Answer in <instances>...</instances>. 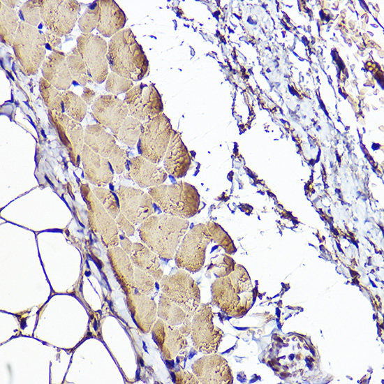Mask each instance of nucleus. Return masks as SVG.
Wrapping results in <instances>:
<instances>
[{"instance_id":"nucleus-25","label":"nucleus","mask_w":384,"mask_h":384,"mask_svg":"<svg viewBox=\"0 0 384 384\" xmlns=\"http://www.w3.org/2000/svg\"><path fill=\"white\" fill-rule=\"evenodd\" d=\"M158 314L161 320L178 329L186 337L190 334L192 316L163 293L160 297Z\"/></svg>"},{"instance_id":"nucleus-4","label":"nucleus","mask_w":384,"mask_h":384,"mask_svg":"<svg viewBox=\"0 0 384 384\" xmlns=\"http://www.w3.org/2000/svg\"><path fill=\"white\" fill-rule=\"evenodd\" d=\"M154 202L167 214L188 219L200 209V200L197 189L185 182L170 185L161 184L149 189Z\"/></svg>"},{"instance_id":"nucleus-33","label":"nucleus","mask_w":384,"mask_h":384,"mask_svg":"<svg viewBox=\"0 0 384 384\" xmlns=\"http://www.w3.org/2000/svg\"><path fill=\"white\" fill-rule=\"evenodd\" d=\"M135 307L132 313L142 322V326L149 330L156 318V306L154 302L143 296L135 295L134 297Z\"/></svg>"},{"instance_id":"nucleus-2","label":"nucleus","mask_w":384,"mask_h":384,"mask_svg":"<svg viewBox=\"0 0 384 384\" xmlns=\"http://www.w3.org/2000/svg\"><path fill=\"white\" fill-rule=\"evenodd\" d=\"M108 55L112 71L131 80H140L149 71L147 58L131 29L121 30L112 37Z\"/></svg>"},{"instance_id":"nucleus-11","label":"nucleus","mask_w":384,"mask_h":384,"mask_svg":"<svg viewBox=\"0 0 384 384\" xmlns=\"http://www.w3.org/2000/svg\"><path fill=\"white\" fill-rule=\"evenodd\" d=\"M214 313L208 304H200L192 317L191 336L194 348L204 354L217 351L222 331L213 321Z\"/></svg>"},{"instance_id":"nucleus-1","label":"nucleus","mask_w":384,"mask_h":384,"mask_svg":"<svg viewBox=\"0 0 384 384\" xmlns=\"http://www.w3.org/2000/svg\"><path fill=\"white\" fill-rule=\"evenodd\" d=\"M189 221L170 214L152 215L139 228L143 242L160 258L170 260L186 232Z\"/></svg>"},{"instance_id":"nucleus-17","label":"nucleus","mask_w":384,"mask_h":384,"mask_svg":"<svg viewBox=\"0 0 384 384\" xmlns=\"http://www.w3.org/2000/svg\"><path fill=\"white\" fill-rule=\"evenodd\" d=\"M91 115L98 124L116 134L124 119L129 115L128 106L112 94L101 95L91 106Z\"/></svg>"},{"instance_id":"nucleus-5","label":"nucleus","mask_w":384,"mask_h":384,"mask_svg":"<svg viewBox=\"0 0 384 384\" xmlns=\"http://www.w3.org/2000/svg\"><path fill=\"white\" fill-rule=\"evenodd\" d=\"M46 40L44 34L23 21L19 26L13 43L15 55L27 75H36L45 59Z\"/></svg>"},{"instance_id":"nucleus-14","label":"nucleus","mask_w":384,"mask_h":384,"mask_svg":"<svg viewBox=\"0 0 384 384\" xmlns=\"http://www.w3.org/2000/svg\"><path fill=\"white\" fill-rule=\"evenodd\" d=\"M124 101L129 115L140 121H147L163 111L161 95L152 84L133 86L126 93Z\"/></svg>"},{"instance_id":"nucleus-6","label":"nucleus","mask_w":384,"mask_h":384,"mask_svg":"<svg viewBox=\"0 0 384 384\" xmlns=\"http://www.w3.org/2000/svg\"><path fill=\"white\" fill-rule=\"evenodd\" d=\"M212 241L206 224L193 226L182 238L175 255V260L179 269L187 272L200 271L205 260L206 249Z\"/></svg>"},{"instance_id":"nucleus-32","label":"nucleus","mask_w":384,"mask_h":384,"mask_svg":"<svg viewBox=\"0 0 384 384\" xmlns=\"http://www.w3.org/2000/svg\"><path fill=\"white\" fill-rule=\"evenodd\" d=\"M110 258L118 274L127 283H132L133 269L128 254L120 248H112L109 250Z\"/></svg>"},{"instance_id":"nucleus-45","label":"nucleus","mask_w":384,"mask_h":384,"mask_svg":"<svg viewBox=\"0 0 384 384\" xmlns=\"http://www.w3.org/2000/svg\"><path fill=\"white\" fill-rule=\"evenodd\" d=\"M7 7L13 9V8L20 2L19 1H1Z\"/></svg>"},{"instance_id":"nucleus-27","label":"nucleus","mask_w":384,"mask_h":384,"mask_svg":"<svg viewBox=\"0 0 384 384\" xmlns=\"http://www.w3.org/2000/svg\"><path fill=\"white\" fill-rule=\"evenodd\" d=\"M1 40L6 45H13L19 26L17 12L0 1Z\"/></svg>"},{"instance_id":"nucleus-35","label":"nucleus","mask_w":384,"mask_h":384,"mask_svg":"<svg viewBox=\"0 0 384 384\" xmlns=\"http://www.w3.org/2000/svg\"><path fill=\"white\" fill-rule=\"evenodd\" d=\"M92 191L105 209L114 219L121 213L120 206L111 191L101 186H96Z\"/></svg>"},{"instance_id":"nucleus-39","label":"nucleus","mask_w":384,"mask_h":384,"mask_svg":"<svg viewBox=\"0 0 384 384\" xmlns=\"http://www.w3.org/2000/svg\"><path fill=\"white\" fill-rule=\"evenodd\" d=\"M137 287L142 292L151 291L154 285V279L146 272L137 269L135 272Z\"/></svg>"},{"instance_id":"nucleus-42","label":"nucleus","mask_w":384,"mask_h":384,"mask_svg":"<svg viewBox=\"0 0 384 384\" xmlns=\"http://www.w3.org/2000/svg\"><path fill=\"white\" fill-rule=\"evenodd\" d=\"M46 40V46H49L53 52H59L57 46L61 43V38L50 30H47L44 34Z\"/></svg>"},{"instance_id":"nucleus-26","label":"nucleus","mask_w":384,"mask_h":384,"mask_svg":"<svg viewBox=\"0 0 384 384\" xmlns=\"http://www.w3.org/2000/svg\"><path fill=\"white\" fill-rule=\"evenodd\" d=\"M132 262L140 269L149 273L156 280H161L163 270L158 255L142 244L134 243L130 253Z\"/></svg>"},{"instance_id":"nucleus-8","label":"nucleus","mask_w":384,"mask_h":384,"mask_svg":"<svg viewBox=\"0 0 384 384\" xmlns=\"http://www.w3.org/2000/svg\"><path fill=\"white\" fill-rule=\"evenodd\" d=\"M161 286L165 296L193 317L200 305V292L187 271L179 269L172 274L163 276Z\"/></svg>"},{"instance_id":"nucleus-19","label":"nucleus","mask_w":384,"mask_h":384,"mask_svg":"<svg viewBox=\"0 0 384 384\" xmlns=\"http://www.w3.org/2000/svg\"><path fill=\"white\" fill-rule=\"evenodd\" d=\"M191 368L200 383L226 384L232 381L227 361L215 353L205 354L196 360Z\"/></svg>"},{"instance_id":"nucleus-9","label":"nucleus","mask_w":384,"mask_h":384,"mask_svg":"<svg viewBox=\"0 0 384 384\" xmlns=\"http://www.w3.org/2000/svg\"><path fill=\"white\" fill-rule=\"evenodd\" d=\"M40 7L43 24L59 37L71 32L81 8L73 0H40Z\"/></svg>"},{"instance_id":"nucleus-3","label":"nucleus","mask_w":384,"mask_h":384,"mask_svg":"<svg viewBox=\"0 0 384 384\" xmlns=\"http://www.w3.org/2000/svg\"><path fill=\"white\" fill-rule=\"evenodd\" d=\"M211 290L213 303L228 315L244 313L252 300V286L241 267H236L228 276L217 279Z\"/></svg>"},{"instance_id":"nucleus-23","label":"nucleus","mask_w":384,"mask_h":384,"mask_svg":"<svg viewBox=\"0 0 384 384\" xmlns=\"http://www.w3.org/2000/svg\"><path fill=\"white\" fill-rule=\"evenodd\" d=\"M43 77L59 90L70 88L73 77L69 71L66 57L61 52H53L42 65Z\"/></svg>"},{"instance_id":"nucleus-10","label":"nucleus","mask_w":384,"mask_h":384,"mask_svg":"<svg viewBox=\"0 0 384 384\" xmlns=\"http://www.w3.org/2000/svg\"><path fill=\"white\" fill-rule=\"evenodd\" d=\"M77 48L92 80L101 84L108 75V47L101 36L91 34L77 38Z\"/></svg>"},{"instance_id":"nucleus-44","label":"nucleus","mask_w":384,"mask_h":384,"mask_svg":"<svg viewBox=\"0 0 384 384\" xmlns=\"http://www.w3.org/2000/svg\"><path fill=\"white\" fill-rule=\"evenodd\" d=\"M121 244L123 247L124 251L127 253L130 254L132 249L133 244H132L128 239L124 236L121 237Z\"/></svg>"},{"instance_id":"nucleus-24","label":"nucleus","mask_w":384,"mask_h":384,"mask_svg":"<svg viewBox=\"0 0 384 384\" xmlns=\"http://www.w3.org/2000/svg\"><path fill=\"white\" fill-rule=\"evenodd\" d=\"M99 20L96 27L105 37H111L120 31L126 22L124 12L112 0H99Z\"/></svg>"},{"instance_id":"nucleus-21","label":"nucleus","mask_w":384,"mask_h":384,"mask_svg":"<svg viewBox=\"0 0 384 384\" xmlns=\"http://www.w3.org/2000/svg\"><path fill=\"white\" fill-rule=\"evenodd\" d=\"M128 175L140 187L152 188L162 184L168 174L164 168L140 155L130 160Z\"/></svg>"},{"instance_id":"nucleus-20","label":"nucleus","mask_w":384,"mask_h":384,"mask_svg":"<svg viewBox=\"0 0 384 384\" xmlns=\"http://www.w3.org/2000/svg\"><path fill=\"white\" fill-rule=\"evenodd\" d=\"M191 165V158L181 134L177 131H172L164 156L165 171L175 178H181L186 175Z\"/></svg>"},{"instance_id":"nucleus-41","label":"nucleus","mask_w":384,"mask_h":384,"mask_svg":"<svg viewBox=\"0 0 384 384\" xmlns=\"http://www.w3.org/2000/svg\"><path fill=\"white\" fill-rule=\"evenodd\" d=\"M117 227L127 236L132 235L135 232L133 224L121 213L115 219Z\"/></svg>"},{"instance_id":"nucleus-18","label":"nucleus","mask_w":384,"mask_h":384,"mask_svg":"<svg viewBox=\"0 0 384 384\" xmlns=\"http://www.w3.org/2000/svg\"><path fill=\"white\" fill-rule=\"evenodd\" d=\"M152 335L166 360L182 359L187 355L189 344L186 337L163 320L156 321Z\"/></svg>"},{"instance_id":"nucleus-28","label":"nucleus","mask_w":384,"mask_h":384,"mask_svg":"<svg viewBox=\"0 0 384 384\" xmlns=\"http://www.w3.org/2000/svg\"><path fill=\"white\" fill-rule=\"evenodd\" d=\"M142 125L140 120L128 115L114 136L125 145L134 147L138 142Z\"/></svg>"},{"instance_id":"nucleus-37","label":"nucleus","mask_w":384,"mask_h":384,"mask_svg":"<svg viewBox=\"0 0 384 384\" xmlns=\"http://www.w3.org/2000/svg\"><path fill=\"white\" fill-rule=\"evenodd\" d=\"M133 87L132 80L117 75L113 72L106 78L105 89L112 95L127 92Z\"/></svg>"},{"instance_id":"nucleus-15","label":"nucleus","mask_w":384,"mask_h":384,"mask_svg":"<svg viewBox=\"0 0 384 384\" xmlns=\"http://www.w3.org/2000/svg\"><path fill=\"white\" fill-rule=\"evenodd\" d=\"M49 120L66 148L71 161L77 166L84 145V131L80 123L63 112L48 110Z\"/></svg>"},{"instance_id":"nucleus-40","label":"nucleus","mask_w":384,"mask_h":384,"mask_svg":"<svg viewBox=\"0 0 384 384\" xmlns=\"http://www.w3.org/2000/svg\"><path fill=\"white\" fill-rule=\"evenodd\" d=\"M172 377L175 383L198 384L199 381L193 373L184 370L175 371Z\"/></svg>"},{"instance_id":"nucleus-31","label":"nucleus","mask_w":384,"mask_h":384,"mask_svg":"<svg viewBox=\"0 0 384 384\" xmlns=\"http://www.w3.org/2000/svg\"><path fill=\"white\" fill-rule=\"evenodd\" d=\"M63 101L66 115L78 122L82 121L87 110V103L82 98L72 91L66 90L63 92Z\"/></svg>"},{"instance_id":"nucleus-30","label":"nucleus","mask_w":384,"mask_h":384,"mask_svg":"<svg viewBox=\"0 0 384 384\" xmlns=\"http://www.w3.org/2000/svg\"><path fill=\"white\" fill-rule=\"evenodd\" d=\"M39 90L42 99L48 110L64 112L63 93L49 83L43 77L39 81Z\"/></svg>"},{"instance_id":"nucleus-16","label":"nucleus","mask_w":384,"mask_h":384,"mask_svg":"<svg viewBox=\"0 0 384 384\" xmlns=\"http://www.w3.org/2000/svg\"><path fill=\"white\" fill-rule=\"evenodd\" d=\"M121 213L133 223L144 222L153 215V200L149 193L131 186H120L116 191Z\"/></svg>"},{"instance_id":"nucleus-7","label":"nucleus","mask_w":384,"mask_h":384,"mask_svg":"<svg viewBox=\"0 0 384 384\" xmlns=\"http://www.w3.org/2000/svg\"><path fill=\"white\" fill-rule=\"evenodd\" d=\"M169 118L161 113L145 121L138 140V149L142 156L159 163L165 156L172 133Z\"/></svg>"},{"instance_id":"nucleus-13","label":"nucleus","mask_w":384,"mask_h":384,"mask_svg":"<svg viewBox=\"0 0 384 384\" xmlns=\"http://www.w3.org/2000/svg\"><path fill=\"white\" fill-rule=\"evenodd\" d=\"M82 196L87 205L89 222L109 246L118 244V227L115 220L108 213L87 183L80 186Z\"/></svg>"},{"instance_id":"nucleus-22","label":"nucleus","mask_w":384,"mask_h":384,"mask_svg":"<svg viewBox=\"0 0 384 384\" xmlns=\"http://www.w3.org/2000/svg\"><path fill=\"white\" fill-rule=\"evenodd\" d=\"M86 179L91 184L103 186L113 179L108 160L84 144L80 156Z\"/></svg>"},{"instance_id":"nucleus-43","label":"nucleus","mask_w":384,"mask_h":384,"mask_svg":"<svg viewBox=\"0 0 384 384\" xmlns=\"http://www.w3.org/2000/svg\"><path fill=\"white\" fill-rule=\"evenodd\" d=\"M81 98L87 105H91L96 100V93L90 88L84 87Z\"/></svg>"},{"instance_id":"nucleus-36","label":"nucleus","mask_w":384,"mask_h":384,"mask_svg":"<svg viewBox=\"0 0 384 384\" xmlns=\"http://www.w3.org/2000/svg\"><path fill=\"white\" fill-rule=\"evenodd\" d=\"M20 15L24 22L36 27L41 20L40 0L27 1L20 9Z\"/></svg>"},{"instance_id":"nucleus-34","label":"nucleus","mask_w":384,"mask_h":384,"mask_svg":"<svg viewBox=\"0 0 384 384\" xmlns=\"http://www.w3.org/2000/svg\"><path fill=\"white\" fill-rule=\"evenodd\" d=\"M99 20V3H90L78 20L79 28L83 34H91L97 27Z\"/></svg>"},{"instance_id":"nucleus-38","label":"nucleus","mask_w":384,"mask_h":384,"mask_svg":"<svg viewBox=\"0 0 384 384\" xmlns=\"http://www.w3.org/2000/svg\"><path fill=\"white\" fill-rule=\"evenodd\" d=\"M206 226L212 240L223 248L228 253H231L234 249L233 244L223 228L214 221H208Z\"/></svg>"},{"instance_id":"nucleus-29","label":"nucleus","mask_w":384,"mask_h":384,"mask_svg":"<svg viewBox=\"0 0 384 384\" xmlns=\"http://www.w3.org/2000/svg\"><path fill=\"white\" fill-rule=\"evenodd\" d=\"M66 61L73 80L83 86L93 81L77 47L66 56Z\"/></svg>"},{"instance_id":"nucleus-12","label":"nucleus","mask_w":384,"mask_h":384,"mask_svg":"<svg viewBox=\"0 0 384 384\" xmlns=\"http://www.w3.org/2000/svg\"><path fill=\"white\" fill-rule=\"evenodd\" d=\"M84 144L94 152L107 158L116 173L126 168L128 154L116 143L114 135L100 124H89L84 130Z\"/></svg>"}]
</instances>
